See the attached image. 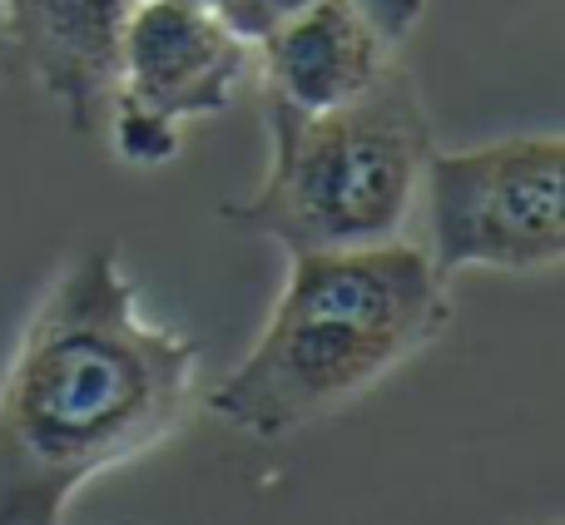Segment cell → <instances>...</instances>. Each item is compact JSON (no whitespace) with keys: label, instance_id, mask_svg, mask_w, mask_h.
I'll list each match as a JSON object with an SVG mask.
<instances>
[{"label":"cell","instance_id":"6da1fadb","mask_svg":"<svg viewBox=\"0 0 565 525\" xmlns=\"http://www.w3.org/2000/svg\"><path fill=\"white\" fill-rule=\"evenodd\" d=\"M194 401V342L145 318L109 244L75 254L0 372V525H60L95 476L164 447Z\"/></svg>","mask_w":565,"mask_h":525},{"label":"cell","instance_id":"7a4b0ae2","mask_svg":"<svg viewBox=\"0 0 565 525\" xmlns=\"http://www.w3.org/2000/svg\"><path fill=\"white\" fill-rule=\"evenodd\" d=\"M447 328L451 292L422 244L292 254L264 332L218 377L209 411L258 441L292 437L362 401Z\"/></svg>","mask_w":565,"mask_h":525},{"label":"cell","instance_id":"3957f363","mask_svg":"<svg viewBox=\"0 0 565 525\" xmlns=\"http://www.w3.org/2000/svg\"><path fill=\"white\" fill-rule=\"evenodd\" d=\"M268 169L228 224L292 254L372 248L402 238L437 154L422 89L392 65L367 95L322 115H264Z\"/></svg>","mask_w":565,"mask_h":525},{"label":"cell","instance_id":"277c9868","mask_svg":"<svg viewBox=\"0 0 565 525\" xmlns=\"http://www.w3.org/2000/svg\"><path fill=\"white\" fill-rule=\"evenodd\" d=\"M427 258L441 278L467 268L551 272L565 258V139L507 135L447 149L422 174Z\"/></svg>","mask_w":565,"mask_h":525},{"label":"cell","instance_id":"5b68a950","mask_svg":"<svg viewBox=\"0 0 565 525\" xmlns=\"http://www.w3.org/2000/svg\"><path fill=\"white\" fill-rule=\"evenodd\" d=\"M427 0H312L254 45L264 115H322L367 95L417 30Z\"/></svg>","mask_w":565,"mask_h":525},{"label":"cell","instance_id":"8992f818","mask_svg":"<svg viewBox=\"0 0 565 525\" xmlns=\"http://www.w3.org/2000/svg\"><path fill=\"white\" fill-rule=\"evenodd\" d=\"M254 85V45L214 10L139 0L125 30L115 99L184 129L189 119L224 115Z\"/></svg>","mask_w":565,"mask_h":525},{"label":"cell","instance_id":"52a82bcc","mask_svg":"<svg viewBox=\"0 0 565 525\" xmlns=\"http://www.w3.org/2000/svg\"><path fill=\"white\" fill-rule=\"evenodd\" d=\"M135 6L139 0H6L10 60L75 135L105 129Z\"/></svg>","mask_w":565,"mask_h":525},{"label":"cell","instance_id":"ba28073f","mask_svg":"<svg viewBox=\"0 0 565 525\" xmlns=\"http://www.w3.org/2000/svg\"><path fill=\"white\" fill-rule=\"evenodd\" d=\"M99 135H109L115 159H125L129 169H164L169 159L179 154V144H184V129L179 125H169V119H159V115H145V109L125 105V99L109 105Z\"/></svg>","mask_w":565,"mask_h":525},{"label":"cell","instance_id":"9c48e42d","mask_svg":"<svg viewBox=\"0 0 565 525\" xmlns=\"http://www.w3.org/2000/svg\"><path fill=\"white\" fill-rule=\"evenodd\" d=\"M312 0H214V15L234 30L238 40L258 45L264 35H274L282 20H292L298 10H308Z\"/></svg>","mask_w":565,"mask_h":525},{"label":"cell","instance_id":"30bf717a","mask_svg":"<svg viewBox=\"0 0 565 525\" xmlns=\"http://www.w3.org/2000/svg\"><path fill=\"white\" fill-rule=\"evenodd\" d=\"M10 65H15V60H10V35H6V0H0V79L10 75Z\"/></svg>","mask_w":565,"mask_h":525},{"label":"cell","instance_id":"8fae6325","mask_svg":"<svg viewBox=\"0 0 565 525\" xmlns=\"http://www.w3.org/2000/svg\"><path fill=\"white\" fill-rule=\"evenodd\" d=\"M174 6H204V10H214V0H174Z\"/></svg>","mask_w":565,"mask_h":525},{"label":"cell","instance_id":"7c38bea8","mask_svg":"<svg viewBox=\"0 0 565 525\" xmlns=\"http://www.w3.org/2000/svg\"><path fill=\"white\" fill-rule=\"evenodd\" d=\"M521 525H561V521H551V516H546V521H521Z\"/></svg>","mask_w":565,"mask_h":525}]
</instances>
